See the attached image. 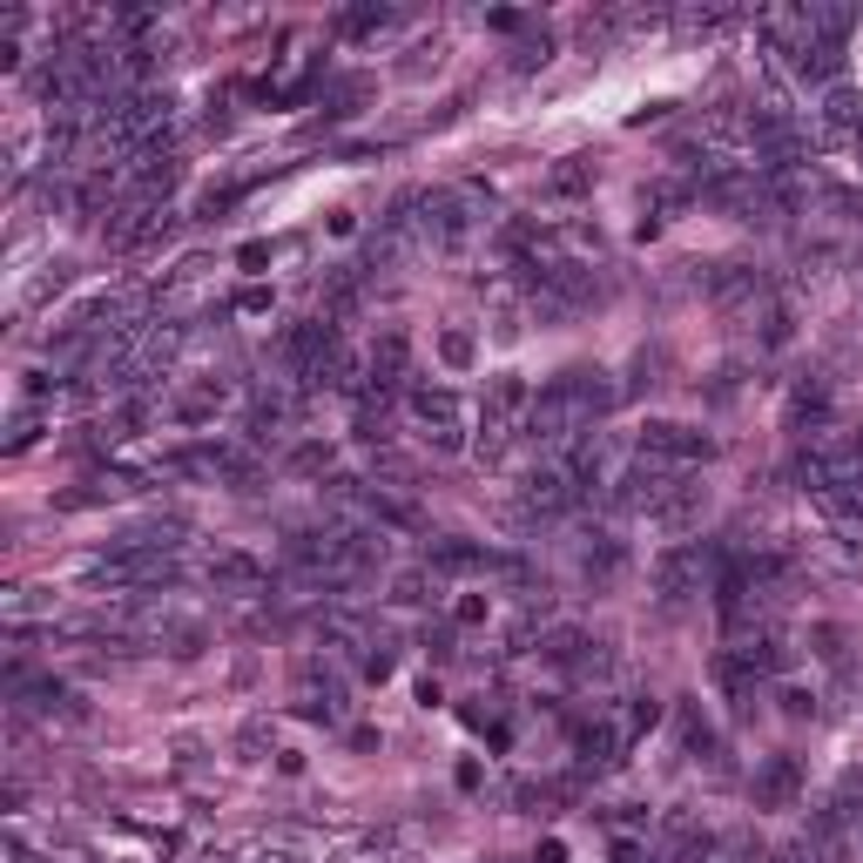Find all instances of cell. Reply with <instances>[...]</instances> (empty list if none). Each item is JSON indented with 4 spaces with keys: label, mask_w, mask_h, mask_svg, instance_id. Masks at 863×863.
<instances>
[{
    "label": "cell",
    "mask_w": 863,
    "mask_h": 863,
    "mask_svg": "<svg viewBox=\"0 0 863 863\" xmlns=\"http://www.w3.org/2000/svg\"><path fill=\"white\" fill-rule=\"evenodd\" d=\"M412 418L425 425V446L432 452H465V399L446 385H418L412 391Z\"/></svg>",
    "instance_id": "obj_1"
},
{
    "label": "cell",
    "mask_w": 863,
    "mask_h": 863,
    "mask_svg": "<svg viewBox=\"0 0 863 863\" xmlns=\"http://www.w3.org/2000/svg\"><path fill=\"white\" fill-rule=\"evenodd\" d=\"M641 452L669 459V465H688V459H716V439H709V432H695V425L654 418V425H641Z\"/></svg>",
    "instance_id": "obj_2"
},
{
    "label": "cell",
    "mask_w": 863,
    "mask_h": 863,
    "mask_svg": "<svg viewBox=\"0 0 863 863\" xmlns=\"http://www.w3.org/2000/svg\"><path fill=\"white\" fill-rule=\"evenodd\" d=\"M574 499H580V480L567 473V465H540V473H527V480H520V513H533V520L567 513Z\"/></svg>",
    "instance_id": "obj_3"
},
{
    "label": "cell",
    "mask_w": 863,
    "mask_h": 863,
    "mask_svg": "<svg viewBox=\"0 0 863 863\" xmlns=\"http://www.w3.org/2000/svg\"><path fill=\"white\" fill-rule=\"evenodd\" d=\"M701 499H709V493H701L695 480H669V473H661V486H654V499H648V520L669 527V533H682V527L701 520Z\"/></svg>",
    "instance_id": "obj_4"
},
{
    "label": "cell",
    "mask_w": 863,
    "mask_h": 863,
    "mask_svg": "<svg viewBox=\"0 0 863 863\" xmlns=\"http://www.w3.org/2000/svg\"><path fill=\"white\" fill-rule=\"evenodd\" d=\"M709 567H716V554H709V546H675V554L654 567V587H661L669 601H682V594H695V587L709 580Z\"/></svg>",
    "instance_id": "obj_5"
},
{
    "label": "cell",
    "mask_w": 863,
    "mask_h": 863,
    "mask_svg": "<svg viewBox=\"0 0 863 863\" xmlns=\"http://www.w3.org/2000/svg\"><path fill=\"white\" fill-rule=\"evenodd\" d=\"M210 587L216 594H263V560H250V554H237V546H223V554L210 560Z\"/></svg>",
    "instance_id": "obj_6"
},
{
    "label": "cell",
    "mask_w": 863,
    "mask_h": 863,
    "mask_svg": "<svg viewBox=\"0 0 863 863\" xmlns=\"http://www.w3.org/2000/svg\"><path fill=\"white\" fill-rule=\"evenodd\" d=\"M405 371H412V344H405V331H385V338L371 344V358H365V378L399 391V378H405Z\"/></svg>",
    "instance_id": "obj_7"
},
{
    "label": "cell",
    "mask_w": 863,
    "mask_h": 863,
    "mask_svg": "<svg viewBox=\"0 0 863 863\" xmlns=\"http://www.w3.org/2000/svg\"><path fill=\"white\" fill-rule=\"evenodd\" d=\"M796 790H803L796 756H769V762H762V776H756V803L782 809V803H796Z\"/></svg>",
    "instance_id": "obj_8"
},
{
    "label": "cell",
    "mask_w": 863,
    "mask_h": 863,
    "mask_svg": "<svg viewBox=\"0 0 863 863\" xmlns=\"http://www.w3.org/2000/svg\"><path fill=\"white\" fill-rule=\"evenodd\" d=\"M567 391H574V405H580L587 425H594L601 412H614V399H620V391L607 385V371H567Z\"/></svg>",
    "instance_id": "obj_9"
},
{
    "label": "cell",
    "mask_w": 863,
    "mask_h": 863,
    "mask_svg": "<svg viewBox=\"0 0 863 863\" xmlns=\"http://www.w3.org/2000/svg\"><path fill=\"white\" fill-rule=\"evenodd\" d=\"M223 412V385H189V391H176L169 399V418L176 425H210Z\"/></svg>",
    "instance_id": "obj_10"
},
{
    "label": "cell",
    "mask_w": 863,
    "mask_h": 863,
    "mask_svg": "<svg viewBox=\"0 0 863 863\" xmlns=\"http://www.w3.org/2000/svg\"><path fill=\"white\" fill-rule=\"evenodd\" d=\"M580 574H587V580H614V574H620V540L594 533V546L580 554Z\"/></svg>",
    "instance_id": "obj_11"
},
{
    "label": "cell",
    "mask_w": 863,
    "mask_h": 863,
    "mask_svg": "<svg viewBox=\"0 0 863 863\" xmlns=\"http://www.w3.org/2000/svg\"><path fill=\"white\" fill-rule=\"evenodd\" d=\"M574 749H580V762H614V729L607 722H587V729H574Z\"/></svg>",
    "instance_id": "obj_12"
},
{
    "label": "cell",
    "mask_w": 863,
    "mask_h": 863,
    "mask_svg": "<svg viewBox=\"0 0 863 863\" xmlns=\"http://www.w3.org/2000/svg\"><path fill=\"white\" fill-rule=\"evenodd\" d=\"M823 122L830 129H863V102L850 88H830V102H823Z\"/></svg>",
    "instance_id": "obj_13"
},
{
    "label": "cell",
    "mask_w": 863,
    "mask_h": 863,
    "mask_svg": "<svg viewBox=\"0 0 863 863\" xmlns=\"http://www.w3.org/2000/svg\"><path fill=\"white\" fill-rule=\"evenodd\" d=\"M682 742H688V749H695V756H716V729H709V722H701L695 709H682Z\"/></svg>",
    "instance_id": "obj_14"
},
{
    "label": "cell",
    "mask_w": 863,
    "mask_h": 863,
    "mask_svg": "<svg viewBox=\"0 0 863 863\" xmlns=\"http://www.w3.org/2000/svg\"><path fill=\"white\" fill-rule=\"evenodd\" d=\"M439 358H446L452 371H465V365H473V331H446V338H439Z\"/></svg>",
    "instance_id": "obj_15"
},
{
    "label": "cell",
    "mask_w": 863,
    "mask_h": 863,
    "mask_svg": "<svg viewBox=\"0 0 863 863\" xmlns=\"http://www.w3.org/2000/svg\"><path fill=\"white\" fill-rule=\"evenodd\" d=\"M432 560H439L446 574H465V567H480V554H473V546H439V554H432Z\"/></svg>",
    "instance_id": "obj_16"
},
{
    "label": "cell",
    "mask_w": 863,
    "mask_h": 863,
    "mask_svg": "<svg viewBox=\"0 0 863 863\" xmlns=\"http://www.w3.org/2000/svg\"><path fill=\"white\" fill-rule=\"evenodd\" d=\"M587 182H594V176H587L580 163H567V169H554V196H580Z\"/></svg>",
    "instance_id": "obj_17"
},
{
    "label": "cell",
    "mask_w": 863,
    "mask_h": 863,
    "mask_svg": "<svg viewBox=\"0 0 863 863\" xmlns=\"http://www.w3.org/2000/svg\"><path fill=\"white\" fill-rule=\"evenodd\" d=\"M816 654L823 661H843V635H837V627H816Z\"/></svg>",
    "instance_id": "obj_18"
},
{
    "label": "cell",
    "mask_w": 863,
    "mask_h": 863,
    "mask_svg": "<svg viewBox=\"0 0 863 863\" xmlns=\"http://www.w3.org/2000/svg\"><path fill=\"white\" fill-rule=\"evenodd\" d=\"M452 620H459V627H473V620H486V601H480V594H465V601L452 607Z\"/></svg>",
    "instance_id": "obj_19"
},
{
    "label": "cell",
    "mask_w": 863,
    "mask_h": 863,
    "mask_svg": "<svg viewBox=\"0 0 863 863\" xmlns=\"http://www.w3.org/2000/svg\"><path fill=\"white\" fill-rule=\"evenodd\" d=\"M324 465H331L324 446H304V452H297V473H324Z\"/></svg>",
    "instance_id": "obj_20"
},
{
    "label": "cell",
    "mask_w": 863,
    "mask_h": 863,
    "mask_svg": "<svg viewBox=\"0 0 863 863\" xmlns=\"http://www.w3.org/2000/svg\"><path fill=\"white\" fill-rule=\"evenodd\" d=\"M34 425H42V418H34V412H21V418H14V432H8V446H14V452H21V446L34 439Z\"/></svg>",
    "instance_id": "obj_21"
},
{
    "label": "cell",
    "mask_w": 863,
    "mask_h": 863,
    "mask_svg": "<svg viewBox=\"0 0 863 863\" xmlns=\"http://www.w3.org/2000/svg\"><path fill=\"white\" fill-rule=\"evenodd\" d=\"M237 310H250V318H263V310H270V291H257V284H250V291L237 297Z\"/></svg>",
    "instance_id": "obj_22"
},
{
    "label": "cell",
    "mask_w": 863,
    "mask_h": 863,
    "mask_svg": "<svg viewBox=\"0 0 863 863\" xmlns=\"http://www.w3.org/2000/svg\"><path fill=\"white\" fill-rule=\"evenodd\" d=\"M365 675H371V682H385V675H391V654H385V648H371V654H365Z\"/></svg>",
    "instance_id": "obj_23"
},
{
    "label": "cell",
    "mask_w": 863,
    "mask_h": 863,
    "mask_svg": "<svg viewBox=\"0 0 863 863\" xmlns=\"http://www.w3.org/2000/svg\"><path fill=\"white\" fill-rule=\"evenodd\" d=\"M809 709H816V701H809L803 688H790V695H782V716H809Z\"/></svg>",
    "instance_id": "obj_24"
}]
</instances>
